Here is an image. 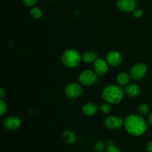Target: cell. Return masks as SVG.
Instances as JSON below:
<instances>
[{"instance_id":"ffe728a7","label":"cell","mask_w":152,"mask_h":152,"mask_svg":"<svg viewBox=\"0 0 152 152\" xmlns=\"http://www.w3.org/2000/svg\"><path fill=\"white\" fill-rule=\"evenodd\" d=\"M99 108H100L101 111H102L103 114H108V113L111 112V105L108 103H102V105H100V107H99Z\"/></svg>"},{"instance_id":"44dd1931","label":"cell","mask_w":152,"mask_h":152,"mask_svg":"<svg viewBox=\"0 0 152 152\" xmlns=\"http://www.w3.org/2000/svg\"><path fill=\"white\" fill-rule=\"evenodd\" d=\"M0 108H1L0 115L3 116L4 113L6 112V111H7V105H6V103L4 102L2 99H1V100H0Z\"/></svg>"},{"instance_id":"52a82bcc","label":"cell","mask_w":152,"mask_h":152,"mask_svg":"<svg viewBox=\"0 0 152 152\" xmlns=\"http://www.w3.org/2000/svg\"><path fill=\"white\" fill-rule=\"evenodd\" d=\"M103 124L107 129L116 130L120 129L124 125V121L118 116H109L104 120Z\"/></svg>"},{"instance_id":"4316f807","label":"cell","mask_w":152,"mask_h":152,"mask_svg":"<svg viewBox=\"0 0 152 152\" xmlns=\"http://www.w3.org/2000/svg\"><path fill=\"white\" fill-rule=\"evenodd\" d=\"M148 123H149V124L152 126V113L150 114L149 117H148Z\"/></svg>"},{"instance_id":"83f0119b","label":"cell","mask_w":152,"mask_h":152,"mask_svg":"<svg viewBox=\"0 0 152 152\" xmlns=\"http://www.w3.org/2000/svg\"><path fill=\"white\" fill-rule=\"evenodd\" d=\"M49 1H52V0H49Z\"/></svg>"},{"instance_id":"8992f818","label":"cell","mask_w":152,"mask_h":152,"mask_svg":"<svg viewBox=\"0 0 152 152\" xmlns=\"http://www.w3.org/2000/svg\"><path fill=\"white\" fill-rule=\"evenodd\" d=\"M147 73V67L144 63L135 64L130 69L129 74L131 78L134 80H140L143 78Z\"/></svg>"},{"instance_id":"7402d4cb","label":"cell","mask_w":152,"mask_h":152,"mask_svg":"<svg viewBox=\"0 0 152 152\" xmlns=\"http://www.w3.org/2000/svg\"><path fill=\"white\" fill-rule=\"evenodd\" d=\"M24 4H25L28 7H33L36 4L37 0H22Z\"/></svg>"},{"instance_id":"7c38bea8","label":"cell","mask_w":152,"mask_h":152,"mask_svg":"<svg viewBox=\"0 0 152 152\" xmlns=\"http://www.w3.org/2000/svg\"><path fill=\"white\" fill-rule=\"evenodd\" d=\"M82 111L85 115L92 117L97 112V106L94 102H87L82 107Z\"/></svg>"},{"instance_id":"277c9868","label":"cell","mask_w":152,"mask_h":152,"mask_svg":"<svg viewBox=\"0 0 152 152\" xmlns=\"http://www.w3.org/2000/svg\"><path fill=\"white\" fill-rule=\"evenodd\" d=\"M83 88L80 84L77 83H71L65 88V94L68 99H75L81 96Z\"/></svg>"},{"instance_id":"5b68a950","label":"cell","mask_w":152,"mask_h":152,"mask_svg":"<svg viewBox=\"0 0 152 152\" xmlns=\"http://www.w3.org/2000/svg\"><path fill=\"white\" fill-rule=\"evenodd\" d=\"M78 79L80 83L83 84V86H90L96 83L97 74L90 70H86L80 73Z\"/></svg>"},{"instance_id":"4fadbf2b","label":"cell","mask_w":152,"mask_h":152,"mask_svg":"<svg viewBox=\"0 0 152 152\" xmlns=\"http://www.w3.org/2000/svg\"><path fill=\"white\" fill-rule=\"evenodd\" d=\"M126 93L129 96L132 98L137 97L140 94V88L139 86L135 83H131L126 87Z\"/></svg>"},{"instance_id":"8fae6325","label":"cell","mask_w":152,"mask_h":152,"mask_svg":"<svg viewBox=\"0 0 152 152\" xmlns=\"http://www.w3.org/2000/svg\"><path fill=\"white\" fill-rule=\"evenodd\" d=\"M94 72L97 75H104L106 74L108 71V62L102 58H98L94 62Z\"/></svg>"},{"instance_id":"e0dca14e","label":"cell","mask_w":152,"mask_h":152,"mask_svg":"<svg viewBox=\"0 0 152 152\" xmlns=\"http://www.w3.org/2000/svg\"><path fill=\"white\" fill-rule=\"evenodd\" d=\"M137 110L138 113L141 116H146L149 113V108H148V105L144 103H141L140 105H138Z\"/></svg>"},{"instance_id":"484cf974","label":"cell","mask_w":152,"mask_h":152,"mask_svg":"<svg viewBox=\"0 0 152 152\" xmlns=\"http://www.w3.org/2000/svg\"><path fill=\"white\" fill-rule=\"evenodd\" d=\"M5 95H6L5 91H4L3 88H1V90H0V98H1V99H3V98L5 96Z\"/></svg>"},{"instance_id":"ba28073f","label":"cell","mask_w":152,"mask_h":152,"mask_svg":"<svg viewBox=\"0 0 152 152\" xmlns=\"http://www.w3.org/2000/svg\"><path fill=\"white\" fill-rule=\"evenodd\" d=\"M116 5L121 11L130 13L136 10L137 1L136 0H117Z\"/></svg>"},{"instance_id":"3957f363","label":"cell","mask_w":152,"mask_h":152,"mask_svg":"<svg viewBox=\"0 0 152 152\" xmlns=\"http://www.w3.org/2000/svg\"><path fill=\"white\" fill-rule=\"evenodd\" d=\"M82 61V56L74 49H68L62 55V62L65 67L74 68L79 66Z\"/></svg>"},{"instance_id":"9a60e30c","label":"cell","mask_w":152,"mask_h":152,"mask_svg":"<svg viewBox=\"0 0 152 152\" xmlns=\"http://www.w3.org/2000/svg\"><path fill=\"white\" fill-rule=\"evenodd\" d=\"M62 137L68 144H73L77 140L76 134L71 130H65L62 134Z\"/></svg>"},{"instance_id":"d4e9b609","label":"cell","mask_w":152,"mask_h":152,"mask_svg":"<svg viewBox=\"0 0 152 152\" xmlns=\"http://www.w3.org/2000/svg\"><path fill=\"white\" fill-rule=\"evenodd\" d=\"M146 151L147 152H152V141L148 142V144H147Z\"/></svg>"},{"instance_id":"6da1fadb","label":"cell","mask_w":152,"mask_h":152,"mask_svg":"<svg viewBox=\"0 0 152 152\" xmlns=\"http://www.w3.org/2000/svg\"><path fill=\"white\" fill-rule=\"evenodd\" d=\"M124 126L129 134L134 137H140L144 134L147 130L145 120L141 115L130 114L124 121Z\"/></svg>"},{"instance_id":"cb8c5ba5","label":"cell","mask_w":152,"mask_h":152,"mask_svg":"<svg viewBox=\"0 0 152 152\" xmlns=\"http://www.w3.org/2000/svg\"><path fill=\"white\" fill-rule=\"evenodd\" d=\"M142 15H143V12H142V10L141 9H136L134 11V16L135 18H137V19L141 18L142 16Z\"/></svg>"},{"instance_id":"9c48e42d","label":"cell","mask_w":152,"mask_h":152,"mask_svg":"<svg viewBox=\"0 0 152 152\" xmlns=\"http://www.w3.org/2000/svg\"><path fill=\"white\" fill-rule=\"evenodd\" d=\"M106 62H108V65L113 67H117L121 64L123 58H122L121 54L118 51L116 50H111L108 52V54L106 55Z\"/></svg>"},{"instance_id":"30bf717a","label":"cell","mask_w":152,"mask_h":152,"mask_svg":"<svg viewBox=\"0 0 152 152\" xmlns=\"http://www.w3.org/2000/svg\"><path fill=\"white\" fill-rule=\"evenodd\" d=\"M21 126V121L19 117L10 116L6 118L4 121V127L8 131H15Z\"/></svg>"},{"instance_id":"603a6c76","label":"cell","mask_w":152,"mask_h":152,"mask_svg":"<svg viewBox=\"0 0 152 152\" xmlns=\"http://www.w3.org/2000/svg\"><path fill=\"white\" fill-rule=\"evenodd\" d=\"M105 152H121V151H120V149L118 147L115 146V145H109V146L107 148Z\"/></svg>"},{"instance_id":"d6986e66","label":"cell","mask_w":152,"mask_h":152,"mask_svg":"<svg viewBox=\"0 0 152 152\" xmlns=\"http://www.w3.org/2000/svg\"><path fill=\"white\" fill-rule=\"evenodd\" d=\"M106 148V143L103 141H99L94 146V151L96 152H102Z\"/></svg>"},{"instance_id":"ac0fdd59","label":"cell","mask_w":152,"mask_h":152,"mask_svg":"<svg viewBox=\"0 0 152 152\" xmlns=\"http://www.w3.org/2000/svg\"><path fill=\"white\" fill-rule=\"evenodd\" d=\"M30 13H31V16H32L33 17L36 19H40V18H41L43 15V13H42V10L38 7H33V8H31V10H30Z\"/></svg>"},{"instance_id":"2e32d148","label":"cell","mask_w":152,"mask_h":152,"mask_svg":"<svg viewBox=\"0 0 152 152\" xmlns=\"http://www.w3.org/2000/svg\"><path fill=\"white\" fill-rule=\"evenodd\" d=\"M131 76L126 72L120 73L117 77V82L120 86H126L129 83Z\"/></svg>"},{"instance_id":"7a4b0ae2","label":"cell","mask_w":152,"mask_h":152,"mask_svg":"<svg viewBox=\"0 0 152 152\" xmlns=\"http://www.w3.org/2000/svg\"><path fill=\"white\" fill-rule=\"evenodd\" d=\"M123 96L124 91L120 85H109L104 88L102 91V99L108 103H119L123 99Z\"/></svg>"},{"instance_id":"5bb4252c","label":"cell","mask_w":152,"mask_h":152,"mask_svg":"<svg viewBox=\"0 0 152 152\" xmlns=\"http://www.w3.org/2000/svg\"><path fill=\"white\" fill-rule=\"evenodd\" d=\"M98 59V54L94 50H87L82 55V60L87 64L94 63Z\"/></svg>"}]
</instances>
